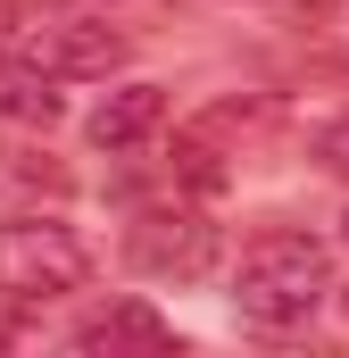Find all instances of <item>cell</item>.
<instances>
[{
    "instance_id": "1",
    "label": "cell",
    "mask_w": 349,
    "mask_h": 358,
    "mask_svg": "<svg viewBox=\"0 0 349 358\" xmlns=\"http://www.w3.org/2000/svg\"><path fill=\"white\" fill-rule=\"evenodd\" d=\"M325 292H333L325 242H316V234H291V225L258 234V242L242 250V267H233V308H242L250 325H308Z\"/></svg>"
},
{
    "instance_id": "2",
    "label": "cell",
    "mask_w": 349,
    "mask_h": 358,
    "mask_svg": "<svg viewBox=\"0 0 349 358\" xmlns=\"http://www.w3.org/2000/svg\"><path fill=\"white\" fill-rule=\"evenodd\" d=\"M84 283H91V250H84L75 225L25 217V225L0 234V292H8V300H67V292H84Z\"/></svg>"
},
{
    "instance_id": "3",
    "label": "cell",
    "mask_w": 349,
    "mask_h": 358,
    "mask_svg": "<svg viewBox=\"0 0 349 358\" xmlns=\"http://www.w3.org/2000/svg\"><path fill=\"white\" fill-rule=\"evenodd\" d=\"M17 50H25L34 67L67 76V84H100V76L125 67V34H117L108 17H34V25L17 34Z\"/></svg>"
},
{
    "instance_id": "4",
    "label": "cell",
    "mask_w": 349,
    "mask_h": 358,
    "mask_svg": "<svg viewBox=\"0 0 349 358\" xmlns=\"http://www.w3.org/2000/svg\"><path fill=\"white\" fill-rule=\"evenodd\" d=\"M216 225L208 217H191V208H167V217H142L133 234H125V259L142 275H158V283H200V275H216Z\"/></svg>"
},
{
    "instance_id": "5",
    "label": "cell",
    "mask_w": 349,
    "mask_h": 358,
    "mask_svg": "<svg viewBox=\"0 0 349 358\" xmlns=\"http://www.w3.org/2000/svg\"><path fill=\"white\" fill-rule=\"evenodd\" d=\"M158 125H167V92H158V84H125V92H108V100L84 117L91 150H108V159H125V150L158 142Z\"/></svg>"
},
{
    "instance_id": "6",
    "label": "cell",
    "mask_w": 349,
    "mask_h": 358,
    "mask_svg": "<svg viewBox=\"0 0 349 358\" xmlns=\"http://www.w3.org/2000/svg\"><path fill=\"white\" fill-rule=\"evenodd\" d=\"M75 350H84V358H100V350H108V358H117V350H174V334L142 308V300H117V308H100V317L75 325Z\"/></svg>"
},
{
    "instance_id": "7",
    "label": "cell",
    "mask_w": 349,
    "mask_h": 358,
    "mask_svg": "<svg viewBox=\"0 0 349 358\" xmlns=\"http://www.w3.org/2000/svg\"><path fill=\"white\" fill-rule=\"evenodd\" d=\"M59 76H50V67H34V59H25V50H17V59H0V117H8V125H59Z\"/></svg>"
},
{
    "instance_id": "8",
    "label": "cell",
    "mask_w": 349,
    "mask_h": 358,
    "mask_svg": "<svg viewBox=\"0 0 349 358\" xmlns=\"http://www.w3.org/2000/svg\"><path fill=\"white\" fill-rule=\"evenodd\" d=\"M0 192H67V167H50V159H25V150H0Z\"/></svg>"
},
{
    "instance_id": "9",
    "label": "cell",
    "mask_w": 349,
    "mask_h": 358,
    "mask_svg": "<svg viewBox=\"0 0 349 358\" xmlns=\"http://www.w3.org/2000/svg\"><path fill=\"white\" fill-rule=\"evenodd\" d=\"M333 150H341V159H333V167H349V134H341V142H333Z\"/></svg>"
},
{
    "instance_id": "10",
    "label": "cell",
    "mask_w": 349,
    "mask_h": 358,
    "mask_svg": "<svg viewBox=\"0 0 349 358\" xmlns=\"http://www.w3.org/2000/svg\"><path fill=\"white\" fill-rule=\"evenodd\" d=\"M341 234H349V217H341Z\"/></svg>"
}]
</instances>
